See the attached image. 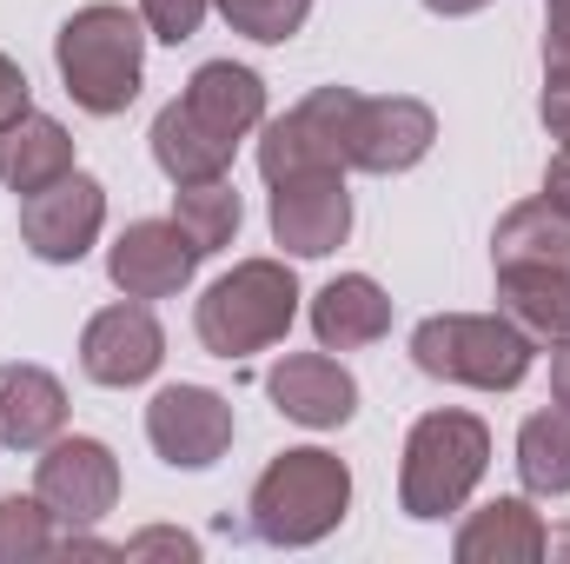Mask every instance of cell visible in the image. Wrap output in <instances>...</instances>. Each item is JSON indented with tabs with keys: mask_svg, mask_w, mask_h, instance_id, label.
<instances>
[{
	"mask_svg": "<svg viewBox=\"0 0 570 564\" xmlns=\"http://www.w3.org/2000/svg\"><path fill=\"white\" fill-rule=\"evenodd\" d=\"M53 67H60V87L73 94L80 114H94V120L127 114L140 100L146 74V20L114 0L67 13V27L53 33Z\"/></svg>",
	"mask_w": 570,
	"mask_h": 564,
	"instance_id": "6da1fadb",
	"label": "cell"
},
{
	"mask_svg": "<svg viewBox=\"0 0 570 564\" xmlns=\"http://www.w3.org/2000/svg\"><path fill=\"white\" fill-rule=\"evenodd\" d=\"M345 512H352V471H345V458L325 451V445H292V451H279V458L259 471L253 498H246L253 538H266V545H279V552H298V545L332 538V532L345 525Z\"/></svg>",
	"mask_w": 570,
	"mask_h": 564,
	"instance_id": "7a4b0ae2",
	"label": "cell"
},
{
	"mask_svg": "<svg viewBox=\"0 0 570 564\" xmlns=\"http://www.w3.org/2000/svg\"><path fill=\"white\" fill-rule=\"evenodd\" d=\"M292 319H298V280L285 260H239L193 305V332L213 359H253V352L279 346Z\"/></svg>",
	"mask_w": 570,
	"mask_h": 564,
	"instance_id": "3957f363",
	"label": "cell"
},
{
	"mask_svg": "<svg viewBox=\"0 0 570 564\" xmlns=\"http://www.w3.org/2000/svg\"><path fill=\"white\" fill-rule=\"evenodd\" d=\"M491 465V425L478 412H425L405 438V465H399V505L405 518H451L464 512V498L478 492Z\"/></svg>",
	"mask_w": 570,
	"mask_h": 564,
	"instance_id": "277c9868",
	"label": "cell"
},
{
	"mask_svg": "<svg viewBox=\"0 0 570 564\" xmlns=\"http://www.w3.org/2000/svg\"><path fill=\"white\" fill-rule=\"evenodd\" d=\"M538 346L504 319V312H431L412 332V366L444 386H471V392H511L524 386Z\"/></svg>",
	"mask_w": 570,
	"mask_h": 564,
	"instance_id": "5b68a950",
	"label": "cell"
},
{
	"mask_svg": "<svg viewBox=\"0 0 570 564\" xmlns=\"http://www.w3.org/2000/svg\"><path fill=\"white\" fill-rule=\"evenodd\" d=\"M352 114H358V87H318L292 114L266 120L259 127L266 186L292 179V173H345L352 166Z\"/></svg>",
	"mask_w": 570,
	"mask_h": 564,
	"instance_id": "8992f818",
	"label": "cell"
},
{
	"mask_svg": "<svg viewBox=\"0 0 570 564\" xmlns=\"http://www.w3.org/2000/svg\"><path fill=\"white\" fill-rule=\"evenodd\" d=\"M33 498L53 512V525L87 532L120 505V458L100 438H53L33 458Z\"/></svg>",
	"mask_w": 570,
	"mask_h": 564,
	"instance_id": "52a82bcc",
	"label": "cell"
},
{
	"mask_svg": "<svg viewBox=\"0 0 570 564\" xmlns=\"http://www.w3.org/2000/svg\"><path fill=\"white\" fill-rule=\"evenodd\" d=\"M100 226H107V186L94 173H80V166L67 179H53L47 193L20 200V240L47 266H80L87 246L100 240Z\"/></svg>",
	"mask_w": 570,
	"mask_h": 564,
	"instance_id": "ba28073f",
	"label": "cell"
},
{
	"mask_svg": "<svg viewBox=\"0 0 570 564\" xmlns=\"http://www.w3.org/2000/svg\"><path fill=\"white\" fill-rule=\"evenodd\" d=\"M233 399H219L213 386H166V392H153V406H146V438H153V451L173 465V471H206V465H219L226 451H233Z\"/></svg>",
	"mask_w": 570,
	"mask_h": 564,
	"instance_id": "9c48e42d",
	"label": "cell"
},
{
	"mask_svg": "<svg viewBox=\"0 0 570 564\" xmlns=\"http://www.w3.org/2000/svg\"><path fill=\"white\" fill-rule=\"evenodd\" d=\"M159 359H166V332H159V319H153L146 299L100 305L87 319V332H80V372L94 386H114V392L146 386L159 372Z\"/></svg>",
	"mask_w": 570,
	"mask_h": 564,
	"instance_id": "30bf717a",
	"label": "cell"
},
{
	"mask_svg": "<svg viewBox=\"0 0 570 564\" xmlns=\"http://www.w3.org/2000/svg\"><path fill=\"white\" fill-rule=\"evenodd\" d=\"M352 233V193L345 173H292L273 179V240L298 260H325L338 253Z\"/></svg>",
	"mask_w": 570,
	"mask_h": 564,
	"instance_id": "8fae6325",
	"label": "cell"
},
{
	"mask_svg": "<svg viewBox=\"0 0 570 564\" xmlns=\"http://www.w3.org/2000/svg\"><path fill=\"white\" fill-rule=\"evenodd\" d=\"M438 146V114L412 94H379L365 100L358 94V114H352V166L358 173H412Z\"/></svg>",
	"mask_w": 570,
	"mask_h": 564,
	"instance_id": "7c38bea8",
	"label": "cell"
},
{
	"mask_svg": "<svg viewBox=\"0 0 570 564\" xmlns=\"http://www.w3.org/2000/svg\"><path fill=\"white\" fill-rule=\"evenodd\" d=\"M193 266H199V246L173 220H134L107 246V280L127 299H173L193 285Z\"/></svg>",
	"mask_w": 570,
	"mask_h": 564,
	"instance_id": "4fadbf2b",
	"label": "cell"
},
{
	"mask_svg": "<svg viewBox=\"0 0 570 564\" xmlns=\"http://www.w3.org/2000/svg\"><path fill=\"white\" fill-rule=\"evenodd\" d=\"M266 392L292 425H312V431H338L358 412V379L318 346V352H285L279 366L266 372Z\"/></svg>",
	"mask_w": 570,
	"mask_h": 564,
	"instance_id": "5bb4252c",
	"label": "cell"
},
{
	"mask_svg": "<svg viewBox=\"0 0 570 564\" xmlns=\"http://www.w3.org/2000/svg\"><path fill=\"white\" fill-rule=\"evenodd\" d=\"M186 114L206 127V134H219L226 146H239L246 134H259L266 127V80L253 74V67H239V60H206V67H193V80H186Z\"/></svg>",
	"mask_w": 570,
	"mask_h": 564,
	"instance_id": "9a60e30c",
	"label": "cell"
},
{
	"mask_svg": "<svg viewBox=\"0 0 570 564\" xmlns=\"http://www.w3.org/2000/svg\"><path fill=\"white\" fill-rule=\"evenodd\" d=\"M67 431V386L47 366H0V445L13 451H40Z\"/></svg>",
	"mask_w": 570,
	"mask_h": 564,
	"instance_id": "2e32d148",
	"label": "cell"
},
{
	"mask_svg": "<svg viewBox=\"0 0 570 564\" xmlns=\"http://www.w3.org/2000/svg\"><path fill=\"white\" fill-rule=\"evenodd\" d=\"M312 332L325 352H358V346H379L392 332V299L372 273H338L332 285H318L312 299Z\"/></svg>",
	"mask_w": 570,
	"mask_h": 564,
	"instance_id": "e0dca14e",
	"label": "cell"
},
{
	"mask_svg": "<svg viewBox=\"0 0 570 564\" xmlns=\"http://www.w3.org/2000/svg\"><path fill=\"white\" fill-rule=\"evenodd\" d=\"M458 564H538L544 558V518L531 512V498H491L484 512H471L458 525Z\"/></svg>",
	"mask_w": 570,
	"mask_h": 564,
	"instance_id": "ac0fdd59",
	"label": "cell"
},
{
	"mask_svg": "<svg viewBox=\"0 0 570 564\" xmlns=\"http://www.w3.org/2000/svg\"><path fill=\"white\" fill-rule=\"evenodd\" d=\"M498 312L531 339H570V266H498Z\"/></svg>",
	"mask_w": 570,
	"mask_h": 564,
	"instance_id": "d6986e66",
	"label": "cell"
},
{
	"mask_svg": "<svg viewBox=\"0 0 570 564\" xmlns=\"http://www.w3.org/2000/svg\"><path fill=\"white\" fill-rule=\"evenodd\" d=\"M73 173V134L47 114H20L7 134H0V179L27 200V193H47L53 179Z\"/></svg>",
	"mask_w": 570,
	"mask_h": 564,
	"instance_id": "ffe728a7",
	"label": "cell"
},
{
	"mask_svg": "<svg viewBox=\"0 0 570 564\" xmlns=\"http://www.w3.org/2000/svg\"><path fill=\"white\" fill-rule=\"evenodd\" d=\"M153 159H159V173H166L173 186H206V179H226L233 146L219 140V134H206V127L186 114V100H166L159 120H153Z\"/></svg>",
	"mask_w": 570,
	"mask_h": 564,
	"instance_id": "44dd1931",
	"label": "cell"
},
{
	"mask_svg": "<svg viewBox=\"0 0 570 564\" xmlns=\"http://www.w3.org/2000/svg\"><path fill=\"white\" fill-rule=\"evenodd\" d=\"M491 266H570V213L551 200H524L491 233Z\"/></svg>",
	"mask_w": 570,
	"mask_h": 564,
	"instance_id": "7402d4cb",
	"label": "cell"
},
{
	"mask_svg": "<svg viewBox=\"0 0 570 564\" xmlns=\"http://www.w3.org/2000/svg\"><path fill=\"white\" fill-rule=\"evenodd\" d=\"M518 478L531 498H564L570 492V412H531L518 431Z\"/></svg>",
	"mask_w": 570,
	"mask_h": 564,
	"instance_id": "603a6c76",
	"label": "cell"
},
{
	"mask_svg": "<svg viewBox=\"0 0 570 564\" xmlns=\"http://www.w3.org/2000/svg\"><path fill=\"white\" fill-rule=\"evenodd\" d=\"M239 220H246V206H239L233 179H206V186H179L173 193V226L199 246V260L219 253V246H233L239 240Z\"/></svg>",
	"mask_w": 570,
	"mask_h": 564,
	"instance_id": "cb8c5ba5",
	"label": "cell"
},
{
	"mask_svg": "<svg viewBox=\"0 0 570 564\" xmlns=\"http://www.w3.org/2000/svg\"><path fill=\"white\" fill-rule=\"evenodd\" d=\"M213 7L226 13L233 33H246V40H259V47L292 40V33L305 27V13H312V0H213Z\"/></svg>",
	"mask_w": 570,
	"mask_h": 564,
	"instance_id": "d4e9b609",
	"label": "cell"
},
{
	"mask_svg": "<svg viewBox=\"0 0 570 564\" xmlns=\"http://www.w3.org/2000/svg\"><path fill=\"white\" fill-rule=\"evenodd\" d=\"M60 538H53V512L40 498H0V564L20 558H47Z\"/></svg>",
	"mask_w": 570,
	"mask_h": 564,
	"instance_id": "484cf974",
	"label": "cell"
},
{
	"mask_svg": "<svg viewBox=\"0 0 570 564\" xmlns=\"http://www.w3.org/2000/svg\"><path fill=\"white\" fill-rule=\"evenodd\" d=\"M206 7H213V0H140V20H146V33H153V40L179 47V40H193V33H199Z\"/></svg>",
	"mask_w": 570,
	"mask_h": 564,
	"instance_id": "4316f807",
	"label": "cell"
},
{
	"mask_svg": "<svg viewBox=\"0 0 570 564\" xmlns=\"http://www.w3.org/2000/svg\"><path fill=\"white\" fill-rule=\"evenodd\" d=\"M538 120L558 146H570V67H544V100H538Z\"/></svg>",
	"mask_w": 570,
	"mask_h": 564,
	"instance_id": "83f0119b",
	"label": "cell"
},
{
	"mask_svg": "<svg viewBox=\"0 0 570 564\" xmlns=\"http://www.w3.org/2000/svg\"><path fill=\"white\" fill-rule=\"evenodd\" d=\"M20 114H33V94H27V74L0 54V134H7Z\"/></svg>",
	"mask_w": 570,
	"mask_h": 564,
	"instance_id": "f1b7e54d",
	"label": "cell"
},
{
	"mask_svg": "<svg viewBox=\"0 0 570 564\" xmlns=\"http://www.w3.org/2000/svg\"><path fill=\"white\" fill-rule=\"evenodd\" d=\"M159 552H166V558H193L199 545H193L186 532H140V538L120 545V558H159Z\"/></svg>",
	"mask_w": 570,
	"mask_h": 564,
	"instance_id": "f546056e",
	"label": "cell"
},
{
	"mask_svg": "<svg viewBox=\"0 0 570 564\" xmlns=\"http://www.w3.org/2000/svg\"><path fill=\"white\" fill-rule=\"evenodd\" d=\"M544 67H570V0H544Z\"/></svg>",
	"mask_w": 570,
	"mask_h": 564,
	"instance_id": "4dcf8cb0",
	"label": "cell"
},
{
	"mask_svg": "<svg viewBox=\"0 0 570 564\" xmlns=\"http://www.w3.org/2000/svg\"><path fill=\"white\" fill-rule=\"evenodd\" d=\"M544 200H551L558 213H570V146H558L551 166H544Z\"/></svg>",
	"mask_w": 570,
	"mask_h": 564,
	"instance_id": "1f68e13d",
	"label": "cell"
},
{
	"mask_svg": "<svg viewBox=\"0 0 570 564\" xmlns=\"http://www.w3.org/2000/svg\"><path fill=\"white\" fill-rule=\"evenodd\" d=\"M551 399L570 412V339H558V346H551Z\"/></svg>",
	"mask_w": 570,
	"mask_h": 564,
	"instance_id": "d6a6232c",
	"label": "cell"
},
{
	"mask_svg": "<svg viewBox=\"0 0 570 564\" xmlns=\"http://www.w3.org/2000/svg\"><path fill=\"white\" fill-rule=\"evenodd\" d=\"M431 13H444V20H464V13H478V7H491V0H425Z\"/></svg>",
	"mask_w": 570,
	"mask_h": 564,
	"instance_id": "836d02e7",
	"label": "cell"
},
{
	"mask_svg": "<svg viewBox=\"0 0 570 564\" xmlns=\"http://www.w3.org/2000/svg\"><path fill=\"white\" fill-rule=\"evenodd\" d=\"M544 558H570V525L564 532H544Z\"/></svg>",
	"mask_w": 570,
	"mask_h": 564,
	"instance_id": "e575fe53",
	"label": "cell"
}]
</instances>
